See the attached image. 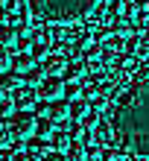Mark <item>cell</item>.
<instances>
[{
    "label": "cell",
    "mask_w": 149,
    "mask_h": 161,
    "mask_svg": "<svg viewBox=\"0 0 149 161\" xmlns=\"http://www.w3.org/2000/svg\"><path fill=\"white\" fill-rule=\"evenodd\" d=\"M108 126L123 149L149 158V76L137 79L129 91L114 94Z\"/></svg>",
    "instance_id": "6da1fadb"
},
{
    "label": "cell",
    "mask_w": 149,
    "mask_h": 161,
    "mask_svg": "<svg viewBox=\"0 0 149 161\" xmlns=\"http://www.w3.org/2000/svg\"><path fill=\"white\" fill-rule=\"evenodd\" d=\"M61 97L76 100V97H79V85H76V82H64V94H61Z\"/></svg>",
    "instance_id": "d6986e66"
},
{
    "label": "cell",
    "mask_w": 149,
    "mask_h": 161,
    "mask_svg": "<svg viewBox=\"0 0 149 161\" xmlns=\"http://www.w3.org/2000/svg\"><path fill=\"white\" fill-rule=\"evenodd\" d=\"M12 103H15V108H35V103H38V91L29 88V85H21V88L12 91Z\"/></svg>",
    "instance_id": "5b68a950"
},
{
    "label": "cell",
    "mask_w": 149,
    "mask_h": 161,
    "mask_svg": "<svg viewBox=\"0 0 149 161\" xmlns=\"http://www.w3.org/2000/svg\"><path fill=\"white\" fill-rule=\"evenodd\" d=\"M0 161H12V153L9 149H0Z\"/></svg>",
    "instance_id": "cb8c5ba5"
},
{
    "label": "cell",
    "mask_w": 149,
    "mask_h": 161,
    "mask_svg": "<svg viewBox=\"0 0 149 161\" xmlns=\"http://www.w3.org/2000/svg\"><path fill=\"white\" fill-rule=\"evenodd\" d=\"M38 161H67V158H64V153H59V149H50V153H44Z\"/></svg>",
    "instance_id": "7402d4cb"
},
{
    "label": "cell",
    "mask_w": 149,
    "mask_h": 161,
    "mask_svg": "<svg viewBox=\"0 0 149 161\" xmlns=\"http://www.w3.org/2000/svg\"><path fill=\"white\" fill-rule=\"evenodd\" d=\"M64 158H67V161H88V147H85V144H76V141H70L67 149H64Z\"/></svg>",
    "instance_id": "7c38bea8"
},
{
    "label": "cell",
    "mask_w": 149,
    "mask_h": 161,
    "mask_svg": "<svg viewBox=\"0 0 149 161\" xmlns=\"http://www.w3.org/2000/svg\"><path fill=\"white\" fill-rule=\"evenodd\" d=\"M47 117L56 123V126H64L70 117H67V103L64 100H50V106H47Z\"/></svg>",
    "instance_id": "ba28073f"
},
{
    "label": "cell",
    "mask_w": 149,
    "mask_h": 161,
    "mask_svg": "<svg viewBox=\"0 0 149 161\" xmlns=\"http://www.w3.org/2000/svg\"><path fill=\"white\" fill-rule=\"evenodd\" d=\"M12 144H15V141H12V135H9V129L0 126V149H9Z\"/></svg>",
    "instance_id": "44dd1931"
},
{
    "label": "cell",
    "mask_w": 149,
    "mask_h": 161,
    "mask_svg": "<svg viewBox=\"0 0 149 161\" xmlns=\"http://www.w3.org/2000/svg\"><path fill=\"white\" fill-rule=\"evenodd\" d=\"M9 68H12L18 76H24V73H29L32 68H38V62H35L29 53H15V56H12V62H9Z\"/></svg>",
    "instance_id": "52a82bcc"
},
{
    "label": "cell",
    "mask_w": 149,
    "mask_h": 161,
    "mask_svg": "<svg viewBox=\"0 0 149 161\" xmlns=\"http://www.w3.org/2000/svg\"><path fill=\"white\" fill-rule=\"evenodd\" d=\"M0 76H3V82H0V88H3V91H6V88H12V91H15V88H21V76H18V73L3 70Z\"/></svg>",
    "instance_id": "9a60e30c"
},
{
    "label": "cell",
    "mask_w": 149,
    "mask_h": 161,
    "mask_svg": "<svg viewBox=\"0 0 149 161\" xmlns=\"http://www.w3.org/2000/svg\"><path fill=\"white\" fill-rule=\"evenodd\" d=\"M47 141H50L53 149H59V153H64L67 144H70V138H67V132H64V129H53V135H50Z\"/></svg>",
    "instance_id": "4fadbf2b"
},
{
    "label": "cell",
    "mask_w": 149,
    "mask_h": 161,
    "mask_svg": "<svg viewBox=\"0 0 149 161\" xmlns=\"http://www.w3.org/2000/svg\"><path fill=\"white\" fill-rule=\"evenodd\" d=\"M53 129H56V123H53L50 117H35V132H38L41 138H50Z\"/></svg>",
    "instance_id": "5bb4252c"
},
{
    "label": "cell",
    "mask_w": 149,
    "mask_h": 161,
    "mask_svg": "<svg viewBox=\"0 0 149 161\" xmlns=\"http://www.w3.org/2000/svg\"><path fill=\"white\" fill-rule=\"evenodd\" d=\"M9 135L12 138H29L35 135V114L29 108H18L12 117H9Z\"/></svg>",
    "instance_id": "3957f363"
},
{
    "label": "cell",
    "mask_w": 149,
    "mask_h": 161,
    "mask_svg": "<svg viewBox=\"0 0 149 161\" xmlns=\"http://www.w3.org/2000/svg\"><path fill=\"white\" fill-rule=\"evenodd\" d=\"M61 94H64L61 76H44L38 82V100H61Z\"/></svg>",
    "instance_id": "277c9868"
},
{
    "label": "cell",
    "mask_w": 149,
    "mask_h": 161,
    "mask_svg": "<svg viewBox=\"0 0 149 161\" xmlns=\"http://www.w3.org/2000/svg\"><path fill=\"white\" fill-rule=\"evenodd\" d=\"M15 103H12V97H3V100H0V123H3V120H9V117H12L15 114Z\"/></svg>",
    "instance_id": "e0dca14e"
},
{
    "label": "cell",
    "mask_w": 149,
    "mask_h": 161,
    "mask_svg": "<svg viewBox=\"0 0 149 161\" xmlns=\"http://www.w3.org/2000/svg\"><path fill=\"white\" fill-rule=\"evenodd\" d=\"M3 97H6V94H3V88H0V100H3Z\"/></svg>",
    "instance_id": "d4e9b609"
},
{
    "label": "cell",
    "mask_w": 149,
    "mask_h": 161,
    "mask_svg": "<svg viewBox=\"0 0 149 161\" xmlns=\"http://www.w3.org/2000/svg\"><path fill=\"white\" fill-rule=\"evenodd\" d=\"M64 64H67V56H59V53H47L44 56V62L38 64L44 76H61Z\"/></svg>",
    "instance_id": "8992f818"
},
{
    "label": "cell",
    "mask_w": 149,
    "mask_h": 161,
    "mask_svg": "<svg viewBox=\"0 0 149 161\" xmlns=\"http://www.w3.org/2000/svg\"><path fill=\"white\" fill-rule=\"evenodd\" d=\"M41 155H35V153H29V149H21V153H15L12 155V161H38Z\"/></svg>",
    "instance_id": "ffe728a7"
},
{
    "label": "cell",
    "mask_w": 149,
    "mask_h": 161,
    "mask_svg": "<svg viewBox=\"0 0 149 161\" xmlns=\"http://www.w3.org/2000/svg\"><path fill=\"white\" fill-rule=\"evenodd\" d=\"M24 76H26V82H32V85H35V82H41V79H44V73H41V68H32L29 73H24Z\"/></svg>",
    "instance_id": "603a6c76"
},
{
    "label": "cell",
    "mask_w": 149,
    "mask_h": 161,
    "mask_svg": "<svg viewBox=\"0 0 149 161\" xmlns=\"http://www.w3.org/2000/svg\"><path fill=\"white\" fill-rule=\"evenodd\" d=\"M32 18H38L44 24H76L82 18L94 15L99 9V0H26Z\"/></svg>",
    "instance_id": "7a4b0ae2"
},
{
    "label": "cell",
    "mask_w": 149,
    "mask_h": 161,
    "mask_svg": "<svg viewBox=\"0 0 149 161\" xmlns=\"http://www.w3.org/2000/svg\"><path fill=\"white\" fill-rule=\"evenodd\" d=\"M85 70H88V64L82 62V59L67 62V64H64V70H61V82H76V79L85 76Z\"/></svg>",
    "instance_id": "9c48e42d"
},
{
    "label": "cell",
    "mask_w": 149,
    "mask_h": 161,
    "mask_svg": "<svg viewBox=\"0 0 149 161\" xmlns=\"http://www.w3.org/2000/svg\"><path fill=\"white\" fill-rule=\"evenodd\" d=\"M88 108H91V106H88V100L76 97V100H70V103H67V117H70V120H82Z\"/></svg>",
    "instance_id": "8fae6325"
},
{
    "label": "cell",
    "mask_w": 149,
    "mask_h": 161,
    "mask_svg": "<svg viewBox=\"0 0 149 161\" xmlns=\"http://www.w3.org/2000/svg\"><path fill=\"white\" fill-rule=\"evenodd\" d=\"M9 62H12V53H9V47L0 44V73L9 70Z\"/></svg>",
    "instance_id": "ac0fdd59"
},
{
    "label": "cell",
    "mask_w": 149,
    "mask_h": 161,
    "mask_svg": "<svg viewBox=\"0 0 149 161\" xmlns=\"http://www.w3.org/2000/svg\"><path fill=\"white\" fill-rule=\"evenodd\" d=\"M15 41H18V30H15V26H0V44L12 47Z\"/></svg>",
    "instance_id": "2e32d148"
},
{
    "label": "cell",
    "mask_w": 149,
    "mask_h": 161,
    "mask_svg": "<svg viewBox=\"0 0 149 161\" xmlns=\"http://www.w3.org/2000/svg\"><path fill=\"white\" fill-rule=\"evenodd\" d=\"M88 135H91V141H94L97 147H105V144H111V141H114V135H111V126H108V123H102V120L88 132Z\"/></svg>",
    "instance_id": "30bf717a"
}]
</instances>
